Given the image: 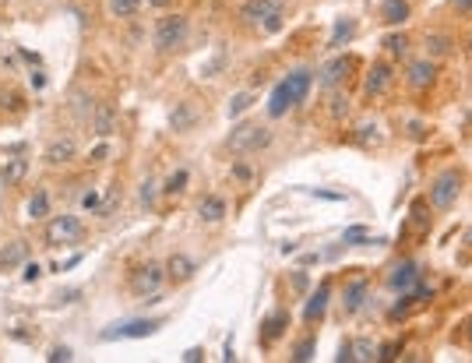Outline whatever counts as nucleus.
<instances>
[{
  "mask_svg": "<svg viewBox=\"0 0 472 363\" xmlns=\"http://www.w3.org/2000/svg\"><path fill=\"white\" fill-rule=\"evenodd\" d=\"M240 18L247 25H257L261 32H279L286 8H282V0H247V4L240 8Z\"/></svg>",
  "mask_w": 472,
  "mask_h": 363,
  "instance_id": "obj_1",
  "label": "nucleus"
},
{
  "mask_svg": "<svg viewBox=\"0 0 472 363\" xmlns=\"http://www.w3.org/2000/svg\"><path fill=\"white\" fill-rule=\"evenodd\" d=\"M458 194H462V169H444V173L433 176L427 201H430V208H437V211H448Z\"/></svg>",
  "mask_w": 472,
  "mask_h": 363,
  "instance_id": "obj_2",
  "label": "nucleus"
},
{
  "mask_svg": "<svg viewBox=\"0 0 472 363\" xmlns=\"http://www.w3.org/2000/svg\"><path fill=\"white\" fill-rule=\"evenodd\" d=\"M272 145V131L261 127V124H240L229 138H226V148L236 156H247V152H257V148Z\"/></svg>",
  "mask_w": 472,
  "mask_h": 363,
  "instance_id": "obj_3",
  "label": "nucleus"
},
{
  "mask_svg": "<svg viewBox=\"0 0 472 363\" xmlns=\"http://www.w3.org/2000/svg\"><path fill=\"white\" fill-rule=\"evenodd\" d=\"M81 236H85V226H81L78 216H56V219H50V226H46V244H50V247L78 244Z\"/></svg>",
  "mask_w": 472,
  "mask_h": 363,
  "instance_id": "obj_4",
  "label": "nucleus"
},
{
  "mask_svg": "<svg viewBox=\"0 0 472 363\" xmlns=\"http://www.w3.org/2000/svg\"><path fill=\"white\" fill-rule=\"evenodd\" d=\"M187 39V18L184 14H169L155 25V50L159 53H169Z\"/></svg>",
  "mask_w": 472,
  "mask_h": 363,
  "instance_id": "obj_5",
  "label": "nucleus"
},
{
  "mask_svg": "<svg viewBox=\"0 0 472 363\" xmlns=\"http://www.w3.org/2000/svg\"><path fill=\"white\" fill-rule=\"evenodd\" d=\"M162 328V318L159 321H149V318H138V321H124V324H109L103 331V342H113V339H149Z\"/></svg>",
  "mask_w": 472,
  "mask_h": 363,
  "instance_id": "obj_6",
  "label": "nucleus"
},
{
  "mask_svg": "<svg viewBox=\"0 0 472 363\" xmlns=\"http://www.w3.org/2000/svg\"><path fill=\"white\" fill-rule=\"evenodd\" d=\"M162 279H166V268L152 261V265H138V268L131 271L127 286H131V293H134V296H152V293H159Z\"/></svg>",
  "mask_w": 472,
  "mask_h": 363,
  "instance_id": "obj_7",
  "label": "nucleus"
},
{
  "mask_svg": "<svg viewBox=\"0 0 472 363\" xmlns=\"http://www.w3.org/2000/svg\"><path fill=\"white\" fill-rule=\"evenodd\" d=\"M405 81L416 88V92H423V88H430L437 81V64L433 56H423V60H412V64L405 68Z\"/></svg>",
  "mask_w": 472,
  "mask_h": 363,
  "instance_id": "obj_8",
  "label": "nucleus"
},
{
  "mask_svg": "<svg viewBox=\"0 0 472 363\" xmlns=\"http://www.w3.org/2000/svg\"><path fill=\"white\" fill-rule=\"evenodd\" d=\"M349 71H352V56H332L328 64L321 68V88H339Z\"/></svg>",
  "mask_w": 472,
  "mask_h": 363,
  "instance_id": "obj_9",
  "label": "nucleus"
},
{
  "mask_svg": "<svg viewBox=\"0 0 472 363\" xmlns=\"http://www.w3.org/2000/svg\"><path fill=\"white\" fill-rule=\"evenodd\" d=\"M388 85H391V68H388V64H374V68L367 71L363 92H367V99H374V96H385Z\"/></svg>",
  "mask_w": 472,
  "mask_h": 363,
  "instance_id": "obj_10",
  "label": "nucleus"
},
{
  "mask_svg": "<svg viewBox=\"0 0 472 363\" xmlns=\"http://www.w3.org/2000/svg\"><path fill=\"white\" fill-rule=\"evenodd\" d=\"M367 293H370V282H367V279H352V282L345 286V293H342L345 314H356V311L367 304Z\"/></svg>",
  "mask_w": 472,
  "mask_h": 363,
  "instance_id": "obj_11",
  "label": "nucleus"
},
{
  "mask_svg": "<svg viewBox=\"0 0 472 363\" xmlns=\"http://www.w3.org/2000/svg\"><path fill=\"white\" fill-rule=\"evenodd\" d=\"M391 289H398V293H405V289H416V282H420V268H416V261H405V265H398L395 271H391Z\"/></svg>",
  "mask_w": 472,
  "mask_h": 363,
  "instance_id": "obj_12",
  "label": "nucleus"
},
{
  "mask_svg": "<svg viewBox=\"0 0 472 363\" xmlns=\"http://www.w3.org/2000/svg\"><path fill=\"white\" fill-rule=\"evenodd\" d=\"M328 296H332V289L321 282V286L310 293L307 307H303V321H317V318H324V311H328Z\"/></svg>",
  "mask_w": 472,
  "mask_h": 363,
  "instance_id": "obj_13",
  "label": "nucleus"
},
{
  "mask_svg": "<svg viewBox=\"0 0 472 363\" xmlns=\"http://www.w3.org/2000/svg\"><path fill=\"white\" fill-rule=\"evenodd\" d=\"M310 81H314V74H310V71H292V74L286 78V85H289V96H292V106L307 99V92H310Z\"/></svg>",
  "mask_w": 472,
  "mask_h": 363,
  "instance_id": "obj_14",
  "label": "nucleus"
},
{
  "mask_svg": "<svg viewBox=\"0 0 472 363\" xmlns=\"http://www.w3.org/2000/svg\"><path fill=\"white\" fill-rule=\"evenodd\" d=\"M197 216H201V222H208V226L222 222V219H226V201H222L219 194L204 198V201H201V208H197Z\"/></svg>",
  "mask_w": 472,
  "mask_h": 363,
  "instance_id": "obj_15",
  "label": "nucleus"
},
{
  "mask_svg": "<svg viewBox=\"0 0 472 363\" xmlns=\"http://www.w3.org/2000/svg\"><path fill=\"white\" fill-rule=\"evenodd\" d=\"M289 106H292L289 85H286V81H279V85L272 88V99H268V116H286V113H289Z\"/></svg>",
  "mask_w": 472,
  "mask_h": 363,
  "instance_id": "obj_16",
  "label": "nucleus"
},
{
  "mask_svg": "<svg viewBox=\"0 0 472 363\" xmlns=\"http://www.w3.org/2000/svg\"><path fill=\"white\" fill-rule=\"evenodd\" d=\"M380 18H385V25H405L409 0H385V4H380Z\"/></svg>",
  "mask_w": 472,
  "mask_h": 363,
  "instance_id": "obj_17",
  "label": "nucleus"
},
{
  "mask_svg": "<svg viewBox=\"0 0 472 363\" xmlns=\"http://www.w3.org/2000/svg\"><path fill=\"white\" fill-rule=\"evenodd\" d=\"M71 159H74V141H67V138L53 141V145L46 148V163H53V166H64V163H71Z\"/></svg>",
  "mask_w": 472,
  "mask_h": 363,
  "instance_id": "obj_18",
  "label": "nucleus"
},
{
  "mask_svg": "<svg viewBox=\"0 0 472 363\" xmlns=\"http://www.w3.org/2000/svg\"><path fill=\"white\" fill-rule=\"evenodd\" d=\"M92 131H96L99 138H106V134H113V131H116V116H113V110L96 106V113H92Z\"/></svg>",
  "mask_w": 472,
  "mask_h": 363,
  "instance_id": "obj_19",
  "label": "nucleus"
},
{
  "mask_svg": "<svg viewBox=\"0 0 472 363\" xmlns=\"http://www.w3.org/2000/svg\"><path fill=\"white\" fill-rule=\"evenodd\" d=\"M21 261H25V244H4L0 247V271L18 268Z\"/></svg>",
  "mask_w": 472,
  "mask_h": 363,
  "instance_id": "obj_20",
  "label": "nucleus"
},
{
  "mask_svg": "<svg viewBox=\"0 0 472 363\" xmlns=\"http://www.w3.org/2000/svg\"><path fill=\"white\" fill-rule=\"evenodd\" d=\"M427 53H430V56H448V53H451V36H444V32L433 36V32H430V36H427Z\"/></svg>",
  "mask_w": 472,
  "mask_h": 363,
  "instance_id": "obj_21",
  "label": "nucleus"
},
{
  "mask_svg": "<svg viewBox=\"0 0 472 363\" xmlns=\"http://www.w3.org/2000/svg\"><path fill=\"white\" fill-rule=\"evenodd\" d=\"M169 276H173L176 282H180V279H191V276H194V261H191V258H180V254L169 258Z\"/></svg>",
  "mask_w": 472,
  "mask_h": 363,
  "instance_id": "obj_22",
  "label": "nucleus"
},
{
  "mask_svg": "<svg viewBox=\"0 0 472 363\" xmlns=\"http://www.w3.org/2000/svg\"><path fill=\"white\" fill-rule=\"evenodd\" d=\"M141 8V0H109V14L113 18H134Z\"/></svg>",
  "mask_w": 472,
  "mask_h": 363,
  "instance_id": "obj_23",
  "label": "nucleus"
},
{
  "mask_svg": "<svg viewBox=\"0 0 472 363\" xmlns=\"http://www.w3.org/2000/svg\"><path fill=\"white\" fill-rule=\"evenodd\" d=\"M194 120H197V113H194V110H191V106L184 103V106H176V110H173V116H169V124L184 131V127H191V124H194Z\"/></svg>",
  "mask_w": 472,
  "mask_h": 363,
  "instance_id": "obj_24",
  "label": "nucleus"
},
{
  "mask_svg": "<svg viewBox=\"0 0 472 363\" xmlns=\"http://www.w3.org/2000/svg\"><path fill=\"white\" fill-rule=\"evenodd\" d=\"M352 353H356V360H380V346L370 342V339H360V342H352Z\"/></svg>",
  "mask_w": 472,
  "mask_h": 363,
  "instance_id": "obj_25",
  "label": "nucleus"
},
{
  "mask_svg": "<svg viewBox=\"0 0 472 363\" xmlns=\"http://www.w3.org/2000/svg\"><path fill=\"white\" fill-rule=\"evenodd\" d=\"M250 103H254V96H250V92H240V96H233V103H229V116L236 120L240 113H247V110H250Z\"/></svg>",
  "mask_w": 472,
  "mask_h": 363,
  "instance_id": "obj_26",
  "label": "nucleus"
},
{
  "mask_svg": "<svg viewBox=\"0 0 472 363\" xmlns=\"http://www.w3.org/2000/svg\"><path fill=\"white\" fill-rule=\"evenodd\" d=\"M345 244H385V240H374L367 229H345Z\"/></svg>",
  "mask_w": 472,
  "mask_h": 363,
  "instance_id": "obj_27",
  "label": "nucleus"
},
{
  "mask_svg": "<svg viewBox=\"0 0 472 363\" xmlns=\"http://www.w3.org/2000/svg\"><path fill=\"white\" fill-rule=\"evenodd\" d=\"M356 32V21H349V18H339V25H335V36H332V46H339L345 36H352Z\"/></svg>",
  "mask_w": 472,
  "mask_h": 363,
  "instance_id": "obj_28",
  "label": "nucleus"
},
{
  "mask_svg": "<svg viewBox=\"0 0 472 363\" xmlns=\"http://www.w3.org/2000/svg\"><path fill=\"white\" fill-rule=\"evenodd\" d=\"M184 184H187V169H176V173L166 180V187H162V191H166V194H180Z\"/></svg>",
  "mask_w": 472,
  "mask_h": 363,
  "instance_id": "obj_29",
  "label": "nucleus"
},
{
  "mask_svg": "<svg viewBox=\"0 0 472 363\" xmlns=\"http://www.w3.org/2000/svg\"><path fill=\"white\" fill-rule=\"evenodd\" d=\"M385 46L391 50V56H405V50H409V36L395 32V36H388V43H385Z\"/></svg>",
  "mask_w": 472,
  "mask_h": 363,
  "instance_id": "obj_30",
  "label": "nucleus"
},
{
  "mask_svg": "<svg viewBox=\"0 0 472 363\" xmlns=\"http://www.w3.org/2000/svg\"><path fill=\"white\" fill-rule=\"evenodd\" d=\"M46 211H50V198H46V194H36L32 201H28V216H32V219L46 216Z\"/></svg>",
  "mask_w": 472,
  "mask_h": 363,
  "instance_id": "obj_31",
  "label": "nucleus"
},
{
  "mask_svg": "<svg viewBox=\"0 0 472 363\" xmlns=\"http://www.w3.org/2000/svg\"><path fill=\"white\" fill-rule=\"evenodd\" d=\"M412 222H416L420 229H427L430 216H427V201H412Z\"/></svg>",
  "mask_w": 472,
  "mask_h": 363,
  "instance_id": "obj_32",
  "label": "nucleus"
},
{
  "mask_svg": "<svg viewBox=\"0 0 472 363\" xmlns=\"http://www.w3.org/2000/svg\"><path fill=\"white\" fill-rule=\"evenodd\" d=\"M356 141H360V145H377V141H380V131H377L374 124H363L360 134H356Z\"/></svg>",
  "mask_w": 472,
  "mask_h": 363,
  "instance_id": "obj_33",
  "label": "nucleus"
},
{
  "mask_svg": "<svg viewBox=\"0 0 472 363\" xmlns=\"http://www.w3.org/2000/svg\"><path fill=\"white\" fill-rule=\"evenodd\" d=\"M310 356H314V339H303V342L297 346V356H292V360L303 363V360H310Z\"/></svg>",
  "mask_w": 472,
  "mask_h": 363,
  "instance_id": "obj_34",
  "label": "nucleus"
},
{
  "mask_svg": "<svg viewBox=\"0 0 472 363\" xmlns=\"http://www.w3.org/2000/svg\"><path fill=\"white\" fill-rule=\"evenodd\" d=\"M282 324H286V314H275L268 324H264V328H268V339H275V335H279V331H282Z\"/></svg>",
  "mask_w": 472,
  "mask_h": 363,
  "instance_id": "obj_35",
  "label": "nucleus"
},
{
  "mask_svg": "<svg viewBox=\"0 0 472 363\" xmlns=\"http://www.w3.org/2000/svg\"><path fill=\"white\" fill-rule=\"evenodd\" d=\"M21 173H25V159H14V166H8V180L14 184V180H21Z\"/></svg>",
  "mask_w": 472,
  "mask_h": 363,
  "instance_id": "obj_36",
  "label": "nucleus"
},
{
  "mask_svg": "<svg viewBox=\"0 0 472 363\" xmlns=\"http://www.w3.org/2000/svg\"><path fill=\"white\" fill-rule=\"evenodd\" d=\"M71 356H74V353H71V349H64V346H56V349L50 353V360H53V363H64V360H71Z\"/></svg>",
  "mask_w": 472,
  "mask_h": 363,
  "instance_id": "obj_37",
  "label": "nucleus"
},
{
  "mask_svg": "<svg viewBox=\"0 0 472 363\" xmlns=\"http://www.w3.org/2000/svg\"><path fill=\"white\" fill-rule=\"evenodd\" d=\"M155 198V184H152V180H144V191H141V205H149Z\"/></svg>",
  "mask_w": 472,
  "mask_h": 363,
  "instance_id": "obj_38",
  "label": "nucleus"
},
{
  "mask_svg": "<svg viewBox=\"0 0 472 363\" xmlns=\"http://www.w3.org/2000/svg\"><path fill=\"white\" fill-rule=\"evenodd\" d=\"M451 8L462 11V14H472V0H451Z\"/></svg>",
  "mask_w": 472,
  "mask_h": 363,
  "instance_id": "obj_39",
  "label": "nucleus"
},
{
  "mask_svg": "<svg viewBox=\"0 0 472 363\" xmlns=\"http://www.w3.org/2000/svg\"><path fill=\"white\" fill-rule=\"evenodd\" d=\"M85 208H99V191H88L85 194Z\"/></svg>",
  "mask_w": 472,
  "mask_h": 363,
  "instance_id": "obj_40",
  "label": "nucleus"
},
{
  "mask_svg": "<svg viewBox=\"0 0 472 363\" xmlns=\"http://www.w3.org/2000/svg\"><path fill=\"white\" fill-rule=\"evenodd\" d=\"M201 356H204V353H201V349H197V346H194V349H187V353H184V360H187V363H197V360H201Z\"/></svg>",
  "mask_w": 472,
  "mask_h": 363,
  "instance_id": "obj_41",
  "label": "nucleus"
},
{
  "mask_svg": "<svg viewBox=\"0 0 472 363\" xmlns=\"http://www.w3.org/2000/svg\"><path fill=\"white\" fill-rule=\"evenodd\" d=\"M233 173H236V176H240V180H250V176H254V173H250L247 166H233Z\"/></svg>",
  "mask_w": 472,
  "mask_h": 363,
  "instance_id": "obj_42",
  "label": "nucleus"
},
{
  "mask_svg": "<svg viewBox=\"0 0 472 363\" xmlns=\"http://www.w3.org/2000/svg\"><path fill=\"white\" fill-rule=\"evenodd\" d=\"M36 276H39V265H28V268H25V279H28V282H32Z\"/></svg>",
  "mask_w": 472,
  "mask_h": 363,
  "instance_id": "obj_43",
  "label": "nucleus"
},
{
  "mask_svg": "<svg viewBox=\"0 0 472 363\" xmlns=\"http://www.w3.org/2000/svg\"><path fill=\"white\" fill-rule=\"evenodd\" d=\"M32 85H36V88H43V85H46V74H43V71H36V74H32Z\"/></svg>",
  "mask_w": 472,
  "mask_h": 363,
  "instance_id": "obj_44",
  "label": "nucleus"
},
{
  "mask_svg": "<svg viewBox=\"0 0 472 363\" xmlns=\"http://www.w3.org/2000/svg\"><path fill=\"white\" fill-rule=\"evenodd\" d=\"M292 286H297V289H307V276H303V271H300L297 279H292Z\"/></svg>",
  "mask_w": 472,
  "mask_h": 363,
  "instance_id": "obj_45",
  "label": "nucleus"
},
{
  "mask_svg": "<svg viewBox=\"0 0 472 363\" xmlns=\"http://www.w3.org/2000/svg\"><path fill=\"white\" fill-rule=\"evenodd\" d=\"M149 8H169V0H144Z\"/></svg>",
  "mask_w": 472,
  "mask_h": 363,
  "instance_id": "obj_46",
  "label": "nucleus"
},
{
  "mask_svg": "<svg viewBox=\"0 0 472 363\" xmlns=\"http://www.w3.org/2000/svg\"><path fill=\"white\" fill-rule=\"evenodd\" d=\"M469 339H472V321H469Z\"/></svg>",
  "mask_w": 472,
  "mask_h": 363,
  "instance_id": "obj_47",
  "label": "nucleus"
},
{
  "mask_svg": "<svg viewBox=\"0 0 472 363\" xmlns=\"http://www.w3.org/2000/svg\"><path fill=\"white\" fill-rule=\"evenodd\" d=\"M469 50H472V36H469Z\"/></svg>",
  "mask_w": 472,
  "mask_h": 363,
  "instance_id": "obj_48",
  "label": "nucleus"
},
{
  "mask_svg": "<svg viewBox=\"0 0 472 363\" xmlns=\"http://www.w3.org/2000/svg\"><path fill=\"white\" fill-rule=\"evenodd\" d=\"M469 244H472V233H469Z\"/></svg>",
  "mask_w": 472,
  "mask_h": 363,
  "instance_id": "obj_49",
  "label": "nucleus"
}]
</instances>
